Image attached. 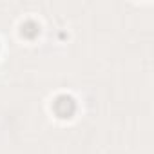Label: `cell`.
<instances>
[{"label": "cell", "instance_id": "6da1fadb", "mask_svg": "<svg viewBox=\"0 0 154 154\" xmlns=\"http://www.w3.org/2000/svg\"><path fill=\"white\" fill-rule=\"evenodd\" d=\"M53 111H54V114L58 118H63V120L71 118L74 114V111H76V102L69 94H60L53 102Z\"/></svg>", "mask_w": 154, "mask_h": 154}, {"label": "cell", "instance_id": "7a4b0ae2", "mask_svg": "<svg viewBox=\"0 0 154 154\" xmlns=\"http://www.w3.org/2000/svg\"><path fill=\"white\" fill-rule=\"evenodd\" d=\"M38 35H40V26H38L36 22L27 20V22H24V24H22V36H26V38H29V40H33V38H36Z\"/></svg>", "mask_w": 154, "mask_h": 154}]
</instances>
